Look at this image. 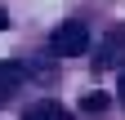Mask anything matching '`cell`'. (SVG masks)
I'll return each mask as SVG.
<instances>
[{
    "label": "cell",
    "instance_id": "1",
    "mask_svg": "<svg viewBox=\"0 0 125 120\" xmlns=\"http://www.w3.org/2000/svg\"><path fill=\"white\" fill-rule=\"evenodd\" d=\"M85 49H89V27L85 22H62L49 36V53L54 58H81Z\"/></svg>",
    "mask_w": 125,
    "mask_h": 120
},
{
    "label": "cell",
    "instance_id": "2",
    "mask_svg": "<svg viewBox=\"0 0 125 120\" xmlns=\"http://www.w3.org/2000/svg\"><path fill=\"white\" fill-rule=\"evenodd\" d=\"M116 58H125V31H121V27L107 36V44L98 49V58H94V62H98V71H107V67H116Z\"/></svg>",
    "mask_w": 125,
    "mask_h": 120
},
{
    "label": "cell",
    "instance_id": "3",
    "mask_svg": "<svg viewBox=\"0 0 125 120\" xmlns=\"http://www.w3.org/2000/svg\"><path fill=\"white\" fill-rule=\"evenodd\" d=\"M18 80H22L18 62H0V107H5V102H9V94L18 89Z\"/></svg>",
    "mask_w": 125,
    "mask_h": 120
},
{
    "label": "cell",
    "instance_id": "4",
    "mask_svg": "<svg viewBox=\"0 0 125 120\" xmlns=\"http://www.w3.org/2000/svg\"><path fill=\"white\" fill-rule=\"evenodd\" d=\"M22 120H72V116L62 111V107H54V102H40V107H31Z\"/></svg>",
    "mask_w": 125,
    "mask_h": 120
},
{
    "label": "cell",
    "instance_id": "5",
    "mask_svg": "<svg viewBox=\"0 0 125 120\" xmlns=\"http://www.w3.org/2000/svg\"><path fill=\"white\" fill-rule=\"evenodd\" d=\"M81 107H85L89 116H103V111H107V94H89V98L81 102Z\"/></svg>",
    "mask_w": 125,
    "mask_h": 120
},
{
    "label": "cell",
    "instance_id": "6",
    "mask_svg": "<svg viewBox=\"0 0 125 120\" xmlns=\"http://www.w3.org/2000/svg\"><path fill=\"white\" fill-rule=\"evenodd\" d=\"M5 27H9V13H5V9H0V31H5Z\"/></svg>",
    "mask_w": 125,
    "mask_h": 120
}]
</instances>
